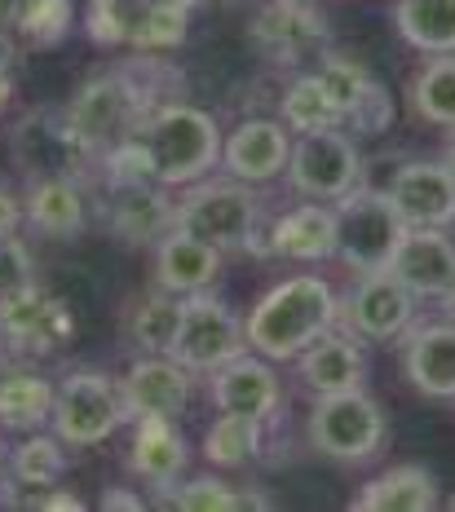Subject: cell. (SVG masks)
Segmentation results:
<instances>
[{
	"label": "cell",
	"mask_w": 455,
	"mask_h": 512,
	"mask_svg": "<svg viewBox=\"0 0 455 512\" xmlns=\"http://www.w3.org/2000/svg\"><path fill=\"white\" fill-rule=\"evenodd\" d=\"M164 102H173V67L155 53H133L120 67L84 80L71 93V102L62 106V115H67L71 133L89 151V159H98L115 142L133 137L146 115Z\"/></svg>",
	"instance_id": "6da1fadb"
},
{
	"label": "cell",
	"mask_w": 455,
	"mask_h": 512,
	"mask_svg": "<svg viewBox=\"0 0 455 512\" xmlns=\"http://www.w3.org/2000/svg\"><path fill=\"white\" fill-rule=\"evenodd\" d=\"M341 323V296L319 274H296L274 283L243 318L248 349L270 362H292L301 349H310L323 332Z\"/></svg>",
	"instance_id": "7a4b0ae2"
},
{
	"label": "cell",
	"mask_w": 455,
	"mask_h": 512,
	"mask_svg": "<svg viewBox=\"0 0 455 512\" xmlns=\"http://www.w3.org/2000/svg\"><path fill=\"white\" fill-rule=\"evenodd\" d=\"M133 137L142 142L146 159H151L155 181L168 190H182L221 164V137L226 133H221V124L204 106L173 98V102L155 106Z\"/></svg>",
	"instance_id": "3957f363"
},
{
	"label": "cell",
	"mask_w": 455,
	"mask_h": 512,
	"mask_svg": "<svg viewBox=\"0 0 455 512\" xmlns=\"http://www.w3.org/2000/svg\"><path fill=\"white\" fill-rule=\"evenodd\" d=\"M266 199L257 195V186L235 177H199L182 186L177 199V217L173 226L195 234V239L213 243L217 252H261L266 256Z\"/></svg>",
	"instance_id": "277c9868"
},
{
	"label": "cell",
	"mask_w": 455,
	"mask_h": 512,
	"mask_svg": "<svg viewBox=\"0 0 455 512\" xmlns=\"http://www.w3.org/2000/svg\"><path fill=\"white\" fill-rule=\"evenodd\" d=\"M129 424V407H124V389L120 380L107 371H67L54 384V415H49V429H54L71 451H89V446L111 442L115 433Z\"/></svg>",
	"instance_id": "5b68a950"
},
{
	"label": "cell",
	"mask_w": 455,
	"mask_h": 512,
	"mask_svg": "<svg viewBox=\"0 0 455 512\" xmlns=\"http://www.w3.org/2000/svg\"><path fill=\"white\" fill-rule=\"evenodd\" d=\"M402 234H407V221L398 217L385 190L354 186L349 195L336 199V261L345 270H385Z\"/></svg>",
	"instance_id": "8992f818"
},
{
	"label": "cell",
	"mask_w": 455,
	"mask_h": 512,
	"mask_svg": "<svg viewBox=\"0 0 455 512\" xmlns=\"http://www.w3.org/2000/svg\"><path fill=\"white\" fill-rule=\"evenodd\" d=\"M385 411L367 389L327 393L310 411V446L336 464H367L385 446Z\"/></svg>",
	"instance_id": "52a82bcc"
},
{
	"label": "cell",
	"mask_w": 455,
	"mask_h": 512,
	"mask_svg": "<svg viewBox=\"0 0 455 512\" xmlns=\"http://www.w3.org/2000/svg\"><path fill=\"white\" fill-rule=\"evenodd\" d=\"M288 186L301 199H319L336 204L341 195L363 181V151L345 128H319V133H296L288 168H283Z\"/></svg>",
	"instance_id": "ba28073f"
},
{
	"label": "cell",
	"mask_w": 455,
	"mask_h": 512,
	"mask_svg": "<svg viewBox=\"0 0 455 512\" xmlns=\"http://www.w3.org/2000/svg\"><path fill=\"white\" fill-rule=\"evenodd\" d=\"M248 349V336H243V318L230 309V301L208 292H190L182 296V327H177L173 340V354L182 367L195 376V371H217L221 362L239 358Z\"/></svg>",
	"instance_id": "9c48e42d"
},
{
	"label": "cell",
	"mask_w": 455,
	"mask_h": 512,
	"mask_svg": "<svg viewBox=\"0 0 455 512\" xmlns=\"http://www.w3.org/2000/svg\"><path fill=\"white\" fill-rule=\"evenodd\" d=\"M252 49L270 62V67H305V62L323 58L332 45L327 18L314 5L301 0H266L248 27Z\"/></svg>",
	"instance_id": "30bf717a"
},
{
	"label": "cell",
	"mask_w": 455,
	"mask_h": 512,
	"mask_svg": "<svg viewBox=\"0 0 455 512\" xmlns=\"http://www.w3.org/2000/svg\"><path fill=\"white\" fill-rule=\"evenodd\" d=\"M416 296L402 287L389 270H372L358 274V283L349 287V296L341 301V323L345 332H354L358 340H376L389 345L416 323Z\"/></svg>",
	"instance_id": "8fae6325"
},
{
	"label": "cell",
	"mask_w": 455,
	"mask_h": 512,
	"mask_svg": "<svg viewBox=\"0 0 455 512\" xmlns=\"http://www.w3.org/2000/svg\"><path fill=\"white\" fill-rule=\"evenodd\" d=\"M385 195L407 226H425V230L455 226V173L442 159H407L389 177Z\"/></svg>",
	"instance_id": "7c38bea8"
},
{
	"label": "cell",
	"mask_w": 455,
	"mask_h": 512,
	"mask_svg": "<svg viewBox=\"0 0 455 512\" xmlns=\"http://www.w3.org/2000/svg\"><path fill=\"white\" fill-rule=\"evenodd\" d=\"M14 159L27 177H45V173H84L93 164L89 151L76 142L67 115L62 111H27L14 124Z\"/></svg>",
	"instance_id": "4fadbf2b"
},
{
	"label": "cell",
	"mask_w": 455,
	"mask_h": 512,
	"mask_svg": "<svg viewBox=\"0 0 455 512\" xmlns=\"http://www.w3.org/2000/svg\"><path fill=\"white\" fill-rule=\"evenodd\" d=\"M208 398H213L217 411L230 415H252V420H274V411L283 407V389L279 376H274V362L243 349L239 358L221 362L217 371H208Z\"/></svg>",
	"instance_id": "5bb4252c"
},
{
	"label": "cell",
	"mask_w": 455,
	"mask_h": 512,
	"mask_svg": "<svg viewBox=\"0 0 455 512\" xmlns=\"http://www.w3.org/2000/svg\"><path fill=\"white\" fill-rule=\"evenodd\" d=\"M402 340V376L416 393L433 402H455V323L433 318V323H411Z\"/></svg>",
	"instance_id": "9a60e30c"
},
{
	"label": "cell",
	"mask_w": 455,
	"mask_h": 512,
	"mask_svg": "<svg viewBox=\"0 0 455 512\" xmlns=\"http://www.w3.org/2000/svg\"><path fill=\"white\" fill-rule=\"evenodd\" d=\"M23 221L40 239H54V243L80 239L84 226H89V190H84V181L76 173L27 177Z\"/></svg>",
	"instance_id": "2e32d148"
},
{
	"label": "cell",
	"mask_w": 455,
	"mask_h": 512,
	"mask_svg": "<svg viewBox=\"0 0 455 512\" xmlns=\"http://www.w3.org/2000/svg\"><path fill=\"white\" fill-rule=\"evenodd\" d=\"M5 336H9V354L49 358L76 336V314H71V305L62 296L36 287L23 301L5 305Z\"/></svg>",
	"instance_id": "e0dca14e"
},
{
	"label": "cell",
	"mask_w": 455,
	"mask_h": 512,
	"mask_svg": "<svg viewBox=\"0 0 455 512\" xmlns=\"http://www.w3.org/2000/svg\"><path fill=\"white\" fill-rule=\"evenodd\" d=\"M292 155V133L283 120H243L221 137V168L226 177L248 181V186H266L283 177Z\"/></svg>",
	"instance_id": "ac0fdd59"
},
{
	"label": "cell",
	"mask_w": 455,
	"mask_h": 512,
	"mask_svg": "<svg viewBox=\"0 0 455 512\" xmlns=\"http://www.w3.org/2000/svg\"><path fill=\"white\" fill-rule=\"evenodd\" d=\"M385 270L394 274L416 301H438L455 283V243L447 239V230L407 226V234L398 239Z\"/></svg>",
	"instance_id": "d6986e66"
},
{
	"label": "cell",
	"mask_w": 455,
	"mask_h": 512,
	"mask_svg": "<svg viewBox=\"0 0 455 512\" xmlns=\"http://www.w3.org/2000/svg\"><path fill=\"white\" fill-rule=\"evenodd\" d=\"M296 362V380L314 393V398H327V393H349V389H367V345L354 332H323L310 349L292 358Z\"/></svg>",
	"instance_id": "ffe728a7"
},
{
	"label": "cell",
	"mask_w": 455,
	"mask_h": 512,
	"mask_svg": "<svg viewBox=\"0 0 455 512\" xmlns=\"http://www.w3.org/2000/svg\"><path fill=\"white\" fill-rule=\"evenodd\" d=\"M190 384H195L190 371L173 354H142L120 380L129 420H142V415L177 420L190 407Z\"/></svg>",
	"instance_id": "44dd1931"
},
{
	"label": "cell",
	"mask_w": 455,
	"mask_h": 512,
	"mask_svg": "<svg viewBox=\"0 0 455 512\" xmlns=\"http://www.w3.org/2000/svg\"><path fill=\"white\" fill-rule=\"evenodd\" d=\"M107 230L129 248L155 243L164 230H173L177 204L168 199V186L142 181V186H107Z\"/></svg>",
	"instance_id": "7402d4cb"
},
{
	"label": "cell",
	"mask_w": 455,
	"mask_h": 512,
	"mask_svg": "<svg viewBox=\"0 0 455 512\" xmlns=\"http://www.w3.org/2000/svg\"><path fill=\"white\" fill-rule=\"evenodd\" d=\"M221 256L213 243L195 239L186 230H164L155 239V256H151V274H155V287L173 296H190V292H208L221 274Z\"/></svg>",
	"instance_id": "603a6c76"
},
{
	"label": "cell",
	"mask_w": 455,
	"mask_h": 512,
	"mask_svg": "<svg viewBox=\"0 0 455 512\" xmlns=\"http://www.w3.org/2000/svg\"><path fill=\"white\" fill-rule=\"evenodd\" d=\"M133 424V442H129V473L142 477L146 486L168 490L173 482H182L190 451L186 437L177 429V420H164V415H142Z\"/></svg>",
	"instance_id": "cb8c5ba5"
},
{
	"label": "cell",
	"mask_w": 455,
	"mask_h": 512,
	"mask_svg": "<svg viewBox=\"0 0 455 512\" xmlns=\"http://www.w3.org/2000/svg\"><path fill=\"white\" fill-rule=\"evenodd\" d=\"M270 256L283 261H332L336 256V208L319 204V199H305V204L288 208L283 217H274V226L266 234Z\"/></svg>",
	"instance_id": "d4e9b609"
},
{
	"label": "cell",
	"mask_w": 455,
	"mask_h": 512,
	"mask_svg": "<svg viewBox=\"0 0 455 512\" xmlns=\"http://www.w3.org/2000/svg\"><path fill=\"white\" fill-rule=\"evenodd\" d=\"M349 508H358V512H429V508H438V477H433L425 464H394V468H385V473H376L372 482L358 486Z\"/></svg>",
	"instance_id": "484cf974"
},
{
	"label": "cell",
	"mask_w": 455,
	"mask_h": 512,
	"mask_svg": "<svg viewBox=\"0 0 455 512\" xmlns=\"http://www.w3.org/2000/svg\"><path fill=\"white\" fill-rule=\"evenodd\" d=\"M76 5L71 0H0V36L9 45L27 49H54L67 40Z\"/></svg>",
	"instance_id": "4316f807"
},
{
	"label": "cell",
	"mask_w": 455,
	"mask_h": 512,
	"mask_svg": "<svg viewBox=\"0 0 455 512\" xmlns=\"http://www.w3.org/2000/svg\"><path fill=\"white\" fill-rule=\"evenodd\" d=\"M54 415V380L36 367L0 371V429L5 433H36Z\"/></svg>",
	"instance_id": "83f0119b"
},
{
	"label": "cell",
	"mask_w": 455,
	"mask_h": 512,
	"mask_svg": "<svg viewBox=\"0 0 455 512\" xmlns=\"http://www.w3.org/2000/svg\"><path fill=\"white\" fill-rule=\"evenodd\" d=\"M9 490H40V486H58L67 477V442L58 433H23V442L9 446V464L5 473Z\"/></svg>",
	"instance_id": "f1b7e54d"
},
{
	"label": "cell",
	"mask_w": 455,
	"mask_h": 512,
	"mask_svg": "<svg viewBox=\"0 0 455 512\" xmlns=\"http://www.w3.org/2000/svg\"><path fill=\"white\" fill-rule=\"evenodd\" d=\"M394 27L416 53H455V0H398Z\"/></svg>",
	"instance_id": "f546056e"
},
{
	"label": "cell",
	"mask_w": 455,
	"mask_h": 512,
	"mask_svg": "<svg viewBox=\"0 0 455 512\" xmlns=\"http://www.w3.org/2000/svg\"><path fill=\"white\" fill-rule=\"evenodd\" d=\"M160 504L182 508V512H243V508H270V499L248 486L226 482L217 473H204V477H190V482H173Z\"/></svg>",
	"instance_id": "4dcf8cb0"
},
{
	"label": "cell",
	"mask_w": 455,
	"mask_h": 512,
	"mask_svg": "<svg viewBox=\"0 0 455 512\" xmlns=\"http://www.w3.org/2000/svg\"><path fill=\"white\" fill-rule=\"evenodd\" d=\"M411 111L433 128H455V53H429L407 84Z\"/></svg>",
	"instance_id": "1f68e13d"
},
{
	"label": "cell",
	"mask_w": 455,
	"mask_h": 512,
	"mask_svg": "<svg viewBox=\"0 0 455 512\" xmlns=\"http://www.w3.org/2000/svg\"><path fill=\"white\" fill-rule=\"evenodd\" d=\"M261 446H266V420L221 411L204 433V460L213 468H243L257 460Z\"/></svg>",
	"instance_id": "d6a6232c"
},
{
	"label": "cell",
	"mask_w": 455,
	"mask_h": 512,
	"mask_svg": "<svg viewBox=\"0 0 455 512\" xmlns=\"http://www.w3.org/2000/svg\"><path fill=\"white\" fill-rule=\"evenodd\" d=\"M177 327H182V296L164 292V287H155L151 296H142L129 309V340L142 354H168Z\"/></svg>",
	"instance_id": "836d02e7"
},
{
	"label": "cell",
	"mask_w": 455,
	"mask_h": 512,
	"mask_svg": "<svg viewBox=\"0 0 455 512\" xmlns=\"http://www.w3.org/2000/svg\"><path fill=\"white\" fill-rule=\"evenodd\" d=\"M190 31L186 9H168L151 5V0H129V31H124V45L137 53H164L177 49Z\"/></svg>",
	"instance_id": "e575fe53"
},
{
	"label": "cell",
	"mask_w": 455,
	"mask_h": 512,
	"mask_svg": "<svg viewBox=\"0 0 455 512\" xmlns=\"http://www.w3.org/2000/svg\"><path fill=\"white\" fill-rule=\"evenodd\" d=\"M279 120L288 133H319V128H341L332 98L323 93V84L314 80V71L296 76L279 98Z\"/></svg>",
	"instance_id": "d590c367"
},
{
	"label": "cell",
	"mask_w": 455,
	"mask_h": 512,
	"mask_svg": "<svg viewBox=\"0 0 455 512\" xmlns=\"http://www.w3.org/2000/svg\"><path fill=\"white\" fill-rule=\"evenodd\" d=\"M314 80H319L323 93L332 98L336 115H341V124H345V115L354 111L358 102H363V93L376 84V76L363 67V62L345 58V53H332V49L319 58V67H314Z\"/></svg>",
	"instance_id": "8d00e7d4"
},
{
	"label": "cell",
	"mask_w": 455,
	"mask_h": 512,
	"mask_svg": "<svg viewBox=\"0 0 455 512\" xmlns=\"http://www.w3.org/2000/svg\"><path fill=\"white\" fill-rule=\"evenodd\" d=\"M36 256L18 234H0V305L23 301L27 292H36Z\"/></svg>",
	"instance_id": "74e56055"
},
{
	"label": "cell",
	"mask_w": 455,
	"mask_h": 512,
	"mask_svg": "<svg viewBox=\"0 0 455 512\" xmlns=\"http://www.w3.org/2000/svg\"><path fill=\"white\" fill-rule=\"evenodd\" d=\"M394 98H389V93H385V84H372V89H367L363 93V102H358L354 106V111H349L345 115V133L349 137H354V142H358V137H380V133H389V124H394Z\"/></svg>",
	"instance_id": "f35d334b"
},
{
	"label": "cell",
	"mask_w": 455,
	"mask_h": 512,
	"mask_svg": "<svg viewBox=\"0 0 455 512\" xmlns=\"http://www.w3.org/2000/svg\"><path fill=\"white\" fill-rule=\"evenodd\" d=\"M84 31H89L93 45H124V31H129V0H89L84 9Z\"/></svg>",
	"instance_id": "ab89813d"
},
{
	"label": "cell",
	"mask_w": 455,
	"mask_h": 512,
	"mask_svg": "<svg viewBox=\"0 0 455 512\" xmlns=\"http://www.w3.org/2000/svg\"><path fill=\"white\" fill-rule=\"evenodd\" d=\"M18 230H23V199L0 186V234H18Z\"/></svg>",
	"instance_id": "60d3db41"
},
{
	"label": "cell",
	"mask_w": 455,
	"mask_h": 512,
	"mask_svg": "<svg viewBox=\"0 0 455 512\" xmlns=\"http://www.w3.org/2000/svg\"><path fill=\"white\" fill-rule=\"evenodd\" d=\"M102 508H142V495H124V490H107Z\"/></svg>",
	"instance_id": "b9f144b4"
},
{
	"label": "cell",
	"mask_w": 455,
	"mask_h": 512,
	"mask_svg": "<svg viewBox=\"0 0 455 512\" xmlns=\"http://www.w3.org/2000/svg\"><path fill=\"white\" fill-rule=\"evenodd\" d=\"M438 305H442V318H451V323H455V283L438 296Z\"/></svg>",
	"instance_id": "7bdbcfd3"
},
{
	"label": "cell",
	"mask_w": 455,
	"mask_h": 512,
	"mask_svg": "<svg viewBox=\"0 0 455 512\" xmlns=\"http://www.w3.org/2000/svg\"><path fill=\"white\" fill-rule=\"evenodd\" d=\"M151 5H168V9H186V14H190V9H195V5H204V0H151Z\"/></svg>",
	"instance_id": "ee69618b"
},
{
	"label": "cell",
	"mask_w": 455,
	"mask_h": 512,
	"mask_svg": "<svg viewBox=\"0 0 455 512\" xmlns=\"http://www.w3.org/2000/svg\"><path fill=\"white\" fill-rule=\"evenodd\" d=\"M447 133H451V137H447V151H442V164H447L451 173H455V128H447Z\"/></svg>",
	"instance_id": "f6af8a7d"
},
{
	"label": "cell",
	"mask_w": 455,
	"mask_h": 512,
	"mask_svg": "<svg viewBox=\"0 0 455 512\" xmlns=\"http://www.w3.org/2000/svg\"><path fill=\"white\" fill-rule=\"evenodd\" d=\"M9 354V336H5V305H0V362Z\"/></svg>",
	"instance_id": "bcb514c9"
},
{
	"label": "cell",
	"mask_w": 455,
	"mask_h": 512,
	"mask_svg": "<svg viewBox=\"0 0 455 512\" xmlns=\"http://www.w3.org/2000/svg\"><path fill=\"white\" fill-rule=\"evenodd\" d=\"M5 464H9V442H5V429H0V473H5Z\"/></svg>",
	"instance_id": "7dc6e473"
},
{
	"label": "cell",
	"mask_w": 455,
	"mask_h": 512,
	"mask_svg": "<svg viewBox=\"0 0 455 512\" xmlns=\"http://www.w3.org/2000/svg\"><path fill=\"white\" fill-rule=\"evenodd\" d=\"M5 98H9V89H5V84H0V115H5Z\"/></svg>",
	"instance_id": "c3c4849f"
},
{
	"label": "cell",
	"mask_w": 455,
	"mask_h": 512,
	"mask_svg": "<svg viewBox=\"0 0 455 512\" xmlns=\"http://www.w3.org/2000/svg\"><path fill=\"white\" fill-rule=\"evenodd\" d=\"M301 5H314V0H301Z\"/></svg>",
	"instance_id": "681fc988"
},
{
	"label": "cell",
	"mask_w": 455,
	"mask_h": 512,
	"mask_svg": "<svg viewBox=\"0 0 455 512\" xmlns=\"http://www.w3.org/2000/svg\"><path fill=\"white\" fill-rule=\"evenodd\" d=\"M451 508H455V499H451Z\"/></svg>",
	"instance_id": "f907efd6"
}]
</instances>
